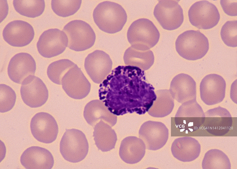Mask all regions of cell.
<instances>
[{"mask_svg":"<svg viewBox=\"0 0 237 169\" xmlns=\"http://www.w3.org/2000/svg\"><path fill=\"white\" fill-rule=\"evenodd\" d=\"M62 88L71 98L81 99L89 94L91 84L81 69L76 64L65 75L62 80Z\"/></svg>","mask_w":237,"mask_h":169,"instance_id":"12","label":"cell"},{"mask_svg":"<svg viewBox=\"0 0 237 169\" xmlns=\"http://www.w3.org/2000/svg\"><path fill=\"white\" fill-rule=\"evenodd\" d=\"M22 99L31 108L42 106L48 100L49 93L45 83L39 77L31 75L23 81L20 89Z\"/></svg>","mask_w":237,"mask_h":169,"instance_id":"10","label":"cell"},{"mask_svg":"<svg viewBox=\"0 0 237 169\" xmlns=\"http://www.w3.org/2000/svg\"><path fill=\"white\" fill-rule=\"evenodd\" d=\"M175 45L178 54L190 60L201 58L209 49L207 38L198 30H188L182 33L177 37Z\"/></svg>","mask_w":237,"mask_h":169,"instance_id":"4","label":"cell"},{"mask_svg":"<svg viewBox=\"0 0 237 169\" xmlns=\"http://www.w3.org/2000/svg\"><path fill=\"white\" fill-rule=\"evenodd\" d=\"M93 136L96 146L102 152L109 151L115 148L117 140L116 133L103 120H100L95 125Z\"/></svg>","mask_w":237,"mask_h":169,"instance_id":"24","label":"cell"},{"mask_svg":"<svg viewBox=\"0 0 237 169\" xmlns=\"http://www.w3.org/2000/svg\"><path fill=\"white\" fill-rule=\"evenodd\" d=\"M93 16L98 28L111 34L121 30L127 20L126 13L123 7L118 3L108 1L98 4L94 10Z\"/></svg>","mask_w":237,"mask_h":169,"instance_id":"2","label":"cell"},{"mask_svg":"<svg viewBox=\"0 0 237 169\" xmlns=\"http://www.w3.org/2000/svg\"><path fill=\"white\" fill-rule=\"evenodd\" d=\"M220 35L224 43L227 46L236 47L237 46V21H228L222 26Z\"/></svg>","mask_w":237,"mask_h":169,"instance_id":"34","label":"cell"},{"mask_svg":"<svg viewBox=\"0 0 237 169\" xmlns=\"http://www.w3.org/2000/svg\"><path fill=\"white\" fill-rule=\"evenodd\" d=\"M83 114L87 122L92 126L95 125L99 120H102L112 127L117 121L116 115L112 113L100 100L89 102L85 107Z\"/></svg>","mask_w":237,"mask_h":169,"instance_id":"22","label":"cell"},{"mask_svg":"<svg viewBox=\"0 0 237 169\" xmlns=\"http://www.w3.org/2000/svg\"><path fill=\"white\" fill-rule=\"evenodd\" d=\"M20 162L27 169H50L54 162L51 153L38 146H32L25 150L20 157Z\"/></svg>","mask_w":237,"mask_h":169,"instance_id":"19","label":"cell"},{"mask_svg":"<svg viewBox=\"0 0 237 169\" xmlns=\"http://www.w3.org/2000/svg\"><path fill=\"white\" fill-rule=\"evenodd\" d=\"M171 123L172 135L190 134L204 124L205 117H175Z\"/></svg>","mask_w":237,"mask_h":169,"instance_id":"27","label":"cell"},{"mask_svg":"<svg viewBox=\"0 0 237 169\" xmlns=\"http://www.w3.org/2000/svg\"><path fill=\"white\" fill-rule=\"evenodd\" d=\"M221 6L224 12L230 16L237 15V0H221Z\"/></svg>","mask_w":237,"mask_h":169,"instance_id":"35","label":"cell"},{"mask_svg":"<svg viewBox=\"0 0 237 169\" xmlns=\"http://www.w3.org/2000/svg\"><path fill=\"white\" fill-rule=\"evenodd\" d=\"M16 96L14 90L9 86L0 85V112L4 113L11 110L15 104Z\"/></svg>","mask_w":237,"mask_h":169,"instance_id":"33","label":"cell"},{"mask_svg":"<svg viewBox=\"0 0 237 169\" xmlns=\"http://www.w3.org/2000/svg\"><path fill=\"white\" fill-rule=\"evenodd\" d=\"M13 4L17 12L22 15L31 18L40 15L45 7L44 0H14Z\"/></svg>","mask_w":237,"mask_h":169,"instance_id":"29","label":"cell"},{"mask_svg":"<svg viewBox=\"0 0 237 169\" xmlns=\"http://www.w3.org/2000/svg\"><path fill=\"white\" fill-rule=\"evenodd\" d=\"M146 149L145 144L140 138L128 136L121 142L119 155L126 163L135 164L140 161L144 157Z\"/></svg>","mask_w":237,"mask_h":169,"instance_id":"23","label":"cell"},{"mask_svg":"<svg viewBox=\"0 0 237 169\" xmlns=\"http://www.w3.org/2000/svg\"><path fill=\"white\" fill-rule=\"evenodd\" d=\"M2 35L4 40L10 45L23 47L32 41L34 32L33 27L28 23L23 20H15L6 26Z\"/></svg>","mask_w":237,"mask_h":169,"instance_id":"16","label":"cell"},{"mask_svg":"<svg viewBox=\"0 0 237 169\" xmlns=\"http://www.w3.org/2000/svg\"><path fill=\"white\" fill-rule=\"evenodd\" d=\"M68 44L67 36L63 31L57 28H51L42 33L36 46L41 56L50 58L62 53Z\"/></svg>","mask_w":237,"mask_h":169,"instance_id":"9","label":"cell"},{"mask_svg":"<svg viewBox=\"0 0 237 169\" xmlns=\"http://www.w3.org/2000/svg\"><path fill=\"white\" fill-rule=\"evenodd\" d=\"M160 33L150 20L140 18L134 21L129 27L127 36L133 48L142 51L148 50L158 42Z\"/></svg>","mask_w":237,"mask_h":169,"instance_id":"3","label":"cell"},{"mask_svg":"<svg viewBox=\"0 0 237 169\" xmlns=\"http://www.w3.org/2000/svg\"><path fill=\"white\" fill-rule=\"evenodd\" d=\"M204 127L210 133L222 136L229 131L232 124V119L229 112L219 106L204 113Z\"/></svg>","mask_w":237,"mask_h":169,"instance_id":"18","label":"cell"},{"mask_svg":"<svg viewBox=\"0 0 237 169\" xmlns=\"http://www.w3.org/2000/svg\"><path fill=\"white\" fill-rule=\"evenodd\" d=\"M155 93L156 98L148 110V114L156 118H162L168 115L174 106V100L169 90H159Z\"/></svg>","mask_w":237,"mask_h":169,"instance_id":"26","label":"cell"},{"mask_svg":"<svg viewBox=\"0 0 237 169\" xmlns=\"http://www.w3.org/2000/svg\"><path fill=\"white\" fill-rule=\"evenodd\" d=\"M226 86L225 80L220 75L215 74L206 75L200 84L201 100L209 105L222 102L225 97Z\"/></svg>","mask_w":237,"mask_h":169,"instance_id":"15","label":"cell"},{"mask_svg":"<svg viewBox=\"0 0 237 169\" xmlns=\"http://www.w3.org/2000/svg\"><path fill=\"white\" fill-rule=\"evenodd\" d=\"M84 66L87 73L92 80L99 84L110 73L112 62L106 53L102 50H96L86 58Z\"/></svg>","mask_w":237,"mask_h":169,"instance_id":"13","label":"cell"},{"mask_svg":"<svg viewBox=\"0 0 237 169\" xmlns=\"http://www.w3.org/2000/svg\"><path fill=\"white\" fill-rule=\"evenodd\" d=\"M81 0H57L51 1V5L54 12L63 17L72 15L79 9Z\"/></svg>","mask_w":237,"mask_h":169,"instance_id":"31","label":"cell"},{"mask_svg":"<svg viewBox=\"0 0 237 169\" xmlns=\"http://www.w3.org/2000/svg\"><path fill=\"white\" fill-rule=\"evenodd\" d=\"M139 136L147 149L156 150L161 148L166 144L168 138L169 131L163 123L149 120L141 125Z\"/></svg>","mask_w":237,"mask_h":169,"instance_id":"14","label":"cell"},{"mask_svg":"<svg viewBox=\"0 0 237 169\" xmlns=\"http://www.w3.org/2000/svg\"><path fill=\"white\" fill-rule=\"evenodd\" d=\"M189 19L191 24L200 29H208L215 26L220 16L215 6L206 0L197 1L188 11Z\"/></svg>","mask_w":237,"mask_h":169,"instance_id":"7","label":"cell"},{"mask_svg":"<svg viewBox=\"0 0 237 169\" xmlns=\"http://www.w3.org/2000/svg\"><path fill=\"white\" fill-rule=\"evenodd\" d=\"M201 149V145L197 140L187 136L175 139L171 147L173 156L183 162H189L195 160L199 157Z\"/></svg>","mask_w":237,"mask_h":169,"instance_id":"21","label":"cell"},{"mask_svg":"<svg viewBox=\"0 0 237 169\" xmlns=\"http://www.w3.org/2000/svg\"><path fill=\"white\" fill-rule=\"evenodd\" d=\"M31 133L39 142L49 144L56 139L58 127L55 118L49 114L41 112L36 114L30 123Z\"/></svg>","mask_w":237,"mask_h":169,"instance_id":"11","label":"cell"},{"mask_svg":"<svg viewBox=\"0 0 237 169\" xmlns=\"http://www.w3.org/2000/svg\"><path fill=\"white\" fill-rule=\"evenodd\" d=\"M36 69V63L33 57L28 53L21 52L16 54L11 59L7 73L12 81L21 84L28 77L34 75Z\"/></svg>","mask_w":237,"mask_h":169,"instance_id":"17","label":"cell"},{"mask_svg":"<svg viewBox=\"0 0 237 169\" xmlns=\"http://www.w3.org/2000/svg\"><path fill=\"white\" fill-rule=\"evenodd\" d=\"M175 117H205L204 113L196 100L189 101L182 104Z\"/></svg>","mask_w":237,"mask_h":169,"instance_id":"32","label":"cell"},{"mask_svg":"<svg viewBox=\"0 0 237 169\" xmlns=\"http://www.w3.org/2000/svg\"><path fill=\"white\" fill-rule=\"evenodd\" d=\"M1 22L6 17L8 11V7L6 0H0Z\"/></svg>","mask_w":237,"mask_h":169,"instance_id":"36","label":"cell"},{"mask_svg":"<svg viewBox=\"0 0 237 169\" xmlns=\"http://www.w3.org/2000/svg\"><path fill=\"white\" fill-rule=\"evenodd\" d=\"M89 144L84 134L76 129H66L60 142V152L66 160L76 163L86 157Z\"/></svg>","mask_w":237,"mask_h":169,"instance_id":"5","label":"cell"},{"mask_svg":"<svg viewBox=\"0 0 237 169\" xmlns=\"http://www.w3.org/2000/svg\"><path fill=\"white\" fill-rule=\"evenodd\" d=\"M100 99L118 116L148 112L156 98L154 88L147 81L144 71L131 66H118L100 83Z\"/></svg>","mask_w":237,"mask_h":169,"instance_id":"1","label":"cell"},{"mask_svg":"<svg viewBox=\"0 0 237 169\" xmlns=\"http://www.w3.org/2000/svg\"><path fill=\"white\" fill-rule=\"evenodd\" d=\"M203 169H230L231 164L227 156L217 149L208 151L204 155L202 163Z\"/></svg>","mask_w":237,"mask_h":169,"instance_id":"28","label":"cell"},{"mask_svg":"<svg viewBox=\"0 0 237 169\" xmlns=\"http://www.w3.org/2000/svg\"><path fill=\"white\" fill-rule=\"evenodd\" d=\"M169 91L173 99L182 104L196 100V83L191 77L186 74H179L173 78Z\"/></svg>","mask_w":237,"mask_h":169,"instance_id":"20","label":"cell"},{"mask_svg":"<svg viewBox=\"0 0 237 169\" xmlns=\"http://www.w3.org/2000/svg\"><path fill=\"white\" fill-rule=\"evenodd\" d=\"M76 64L67 59L54 62L50 64L47 68L48 77L54 83L60 85L62 79L65 74Z\"/></svg>","mask_w":237,"mask_h":169,"instance_id":"30","label":"cell"},{"mask_svg":"<svg viewBox=\"0 0 237 169\" xmlns=\"http://www.w3.org/2000/svg\"><path fill=\"white\" fill-rule=\"evenodd\" d=\"M123 59L126 65L138 67L143 71L149 69L154 61L153 53L150 50L140 51L131 46L125 51Z\"/></svg>","mask_w":237,"mask_h":169,"instance_id":"25","label":"cell"},{"mask_svg":"<svg viewBox=\"0 0 237 169\" xmlns=\"http://www.w3.org/2000/svg\"><path fill=\"white\" fill-rule=\"evenodd\" d=\"M178 0H159L155 7L154 15L162 27L167 30L179 28L184 20L183 9Z\"/></svg>","mask_w":237,"mask_h":169,"instance_id":"8","label":"cell"},{"mask_svg":"<svg viewBox=\"0 0 237 169\" xmlns=\"http://www.w3.org/2000/svg\"><path fill=\"white\" fill-rule=\"evenodd\" d=\"M63 31L68 39V47L76 51L85 50L94 44L96 36L91 26L85 21L75 20L64 27Z\"/></svg>","mask_w":237,"mask_h":169,"instance_id":"6","label":"cell"}]
</instances>
